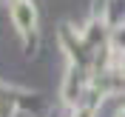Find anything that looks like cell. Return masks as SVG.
<instances>
[{"mask_svg":"<svg viewBox=\"0 0 125 117\" xmlns=\"http://www.w3.org/2000/svg\"><path fill=\"white\" fill-rule=\"evenodd\" d=\"M17 20H26V26H31V9L29 6H17Z\"/></svg>","mask_w":125,"mask_h":117,"instance_id":"1","label":"cell"}]
</instances>
